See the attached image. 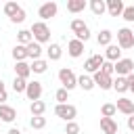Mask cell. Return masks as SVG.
Returning a JSON list of instances; mask_svg holds the SVG:
<instances>
[{"instance_id":"6da1fadb","label":"cell","mask_w":134,"mask_h":134,"mask_svg":"<svg viewBox=\"0 0 134 134\" xmlns=\"http://www.w3.org/2000/svg\"><path fill=\"white\" fill-rule=\"evenodd\" d=\"M29 31H31V36H34V42H38V44L50 42V27H48L44 21H36Z\"/></svg>"},{"instance_id":"7a4b0ae2","label":"cell","mask_w":134,"mask_h":134,"mask_svg":"<svg viewBox=\"0 0 134 134\" xmlns=\"http://www.w3.org/2000/svg\"><path fill=\"white\" fill-rule=\"evenodd\" d=\"M54 115L61 117V119H65V121H75L77 109H75L73 105H69V103H65V105H59V103H57V107H54Z\"/></svg>"},{"instance_id":"3957f363","label":"cell","mask_w":134,"mask_h":134,"mask_svg":"<svg viewBox=\"0 0 134 134\" xmlns=\"http://www.w3.org/2000/svg\"><path fill=\"white\" fill-rule=\"evenodd\" d=\"M117 46L124 48V50L132 48V46H134V31L128 29V27H121V29L117 31Z\"/></svg>"},{"instance_id":"277c9868","label":"cell","mask_w":134,"mask_h":134,"mask_svg":"<svg viewBox=\"0 0 134 134\" xmlns=\"http://www.w3.org/2000/svg\"><path fill=\"white\" fill-rule=\"evenodd\" d=\"M59 80H61V84H63L65 90H73V88L77 86V77H75V73H73L71 69H67V67H63V69L59 71Z\"/></svg>"},{"instance_id":"5b68a950","label":"cell","mask_w":134,"mask_h":134,"mask_svg":"<svg viewBox=\"0 0 134 134\" xmlns=\"http://www.w3.org/2000/svg\"><path fill=\"white\" fill-rule=\"evenodd\" d=\"M115 73L121 77H128L130 73H134V61L132 59H119L115 63Z\"/></svg>"},{"instance_id":"8992f818","label":"cell","mask_w":134,"mask_h":134,"mask_svg":"<svg viewBox=\"0 0 134 134\" xmlns=\"http://www.w3.org/2000/svg\"><path fill=\"white\" fill-rule=\"evenodd\" d=\"M57 10H59L57 2H44V4L38 8V17H40L42 21H46V19H52V17L57 15Z\"/></svg>"},{"instance_id":"52a82bcc","label":"cell","mask_w":134,"mask_h":134,"mask_svg":"<svg viewBox=\"0 0 134 134\" xmlns=\"http://www.w3.org/2000/svg\"><path fill=\"white\" fill-rule=\"evenodd\" d=\"M103 63H105V57H103V54H92V57L84 63V69H86L88 73H96V71H100Z\"/></svg>"},{"instance_id":"ba28073f","label":"cell","mask_w":134,"mask_h":134,"mask_svg":"<svg viewBox=\"0 0 134 134\" xmlns=\"http://www.w3.org/2000/svg\"><path fill=\"white\" fill-rule=\"evenodd\" d=\"M92 80H94V86H98L100 90H111V88H113V77L105 75L103 71H96V73L92 75Z\"/></svg>"},{"instance_id":"9c48e42d","label":"cell","mask_w":134,"mask_h":134,"mask_svg":"<svg viewBox=\"0 0 134 134\" xmlns=\"http://www.w3.org/2000/svg\"><path fill=\"white\" fill-rule=\"evenodd\" d=\"M25 96L34 103V100H40V96H42V84L40 82H27V88H25Z\"/></svg>"},{"instance_id":"30bf717a","label":"cell","mask_w":134,"mask_h":134,"mask_svg":"<svg viewBox=\"0 0 134 134\" xmlns=\"http://www.w3.org/2000/svg\"><path fill=\"white\" fill-rule=\"evenodd\" d=\"M117 111L119 113H124V115H134V100H130V98H126V96H121V98H117Z\"/></svg>"},{"instance_id":"8fae6325","label":"cell","mask_w":134,"mask_h":134,"mask_svg":"<svg viewBox=\"0 0 134 134\" xmlns=\"http://www.w3.org/2000/svg\"><path fill=\"white\" fill-rule=\"evenodd\" d=\"M100 130H103V134H119L117 121L113 117H100Z\"/></svg>"},{"instance_id":"7c38bea8","label":"cell","mask_w":134,"mask_h":134,"mask_svg":"<svg viewBox=\"0 0 134 134\" xmlns=\"http://www.w3.org/2000/svg\"><path fill=\"white\" fill-rule=\"evenodd\" d=\"M124 8H126V4H124L121 0H107V13H109L111 17L124 15Z\"/></svg>"},{"instance_id":"4fadbf2b","label":"cell","mask_w":134,"mask_h":134,"mask_svg":"<svg viewBox=\"0 0 134 134\" xmlns=\"http://www.w3.org/2000/svg\"><path fill=\"white\" fill-rule=\"evenodd\" d=\"M67 52H69V57H73V59H77V57H82L84 54V42H80V40H69V44H67Z\"/></svg>"},{"instance_id":"5bb4252c","label":"cell","mask_w":134,"mask_h":134,"mask_svg":"<svg viewBox=\"0 0 134 134\" xmlns=\"http://www.w3.org/2000/svg\"><path fill=\"white\" fill-rule=\"evenodd\" d=\"M121 59V48L117 44H109L107 50H105V61H111V63H117Z\"/></svg>"},{"instance_id":"9a60e30c","label":"cell","mask_w":134,"mask_h":134,"mask_svg":"<svg viewBox=\"0 0 134 134\" xmlns=\"http://www.w3.org/2000/svg\"><path fill=\"white\" fill-rule=\"evenodd\" d=\"M15 117H17V111L10 107V105H0V119L2 121H6V124H10V121H15Z\"/></svg>"},{"instance_id":"2e32d148","label":"cell","mask_w":134,"mask_h":134,"mask_svg":"<svg viewBox=\"0 0 134 134\" xmlns=\"http://www.w3.org/2000/svg\"><path fill=\"white\" fill-rule=\"evenodd\" d=\"M29 75H31V67H29L25 61H21V63H15V77L27 80Z\"/></svg>"},{"instance_id":"e0dca14e","label":"cell","mask_w":134,"mask_h":134,"mask_svg":"<svg viewBox=\"0 0 134 134\" xmlns=\"http://www.w3.org/2000/svg\"><path fill=\"white\" fill-rule=\"evenodd\" d=\"M25 48H27V59H34V61H38V59L42 57V44H38V42H31V44H27Z\"/></svg>"},{"instance_id":"ac0fdd59","label":"cell","mask_w":134,"mask_h":134,"mask_svg":"<svg viewBox=\"0 0 134 134\" xmlns=\"http://www.w3.org/2000/svg\"><path fill=\"white\" fill-rule=\"evenodd\" d=\"M84 8H86V0H67V10H69V13L77 15V13H82Z\"/></svg>"},{"instance_id":"d6986e66","label":"cell","mask_w":134,"mask_h":134,"mask_svg":"<svg viewBox=\"0 0 134 134\" xmlns=\"http://www.w3.org/2000/svg\"><path fill=\"white\" fill-rule=\"evenodd\" d=\"M90 10H92L96 17H100V15L107 10V2H105V0H90Z\"/></svg>"},{"instance_id":"ffe728a7","label":"cell","mask_w":134,"mask_h":134,"mask_svg":"<svg viewBox=\"0 0 134 134\" xmlns=\"http://www.w3.org/2000/svg\"><path fill=\"white\" fill-rule=\"evenodd\" d=\"M17 42H19L21 46H27V44H31V42H34V36H31V31H29V29H21V31L17 34Z\"/></svg>"},{"instance_id":"44dd1931","label":"cell","mask_w":134,"mask_h":134,"mask_svg":"<svg viewBox=\"0 0 134 134\" xmlns=\"http://www.w3.org/2000/svg\"><path fill=\"white\" fill-rule=\"evenodd\" d=\"M13 59H15V63L25 61V59H27V48H25V46H21V44H17V46L13 48Z\"/></svg>"},{"instance_id":"7402d4cb","label":"cell","mask_w":134,"mask_h":134,"mask_svg":"<svg viewBox=\"0 0 134 134\" xmlns=\"http://www.w3.org/2000/svg\"><path fill=\"white\" fill-rule=\"evenodd\" d=\"M77 86H80L82 90H86V92H88V90H92V88H94V80H92L90 75H84V73H82V75L77 77Z\"/></svg>"},{"instance_id":"603a6c76","label":"cell","mask_w":134,"mask_h":134,"mask_svg":"<svg viewBox=\"0 0 134 134\" xmlns=\"http://www.w3.org/2000/svg\"><path fill=\"white\" fill-rule=\"evenodd\" d=\"M111 40H113V34H111L109 29H103V31L96 36V42H98V46H109V44H111Z\"/></svg>"},{"instance_id":"cb8c5ba5","label":"cell","mask_w":134,"mask_h":134,"mask_svg":"<svg viewBox=\"0 0 134 134\" xmlns=\"http://www.w3.org/2000/svg\"><path fill=\"white\" fill-rule=\"evenodd\" d=\"M46 54H48V61H59V59H61V54H63V50H61V46H59V44H50V46H48V50H46Z\"/></svg>"},{"instance_id":"d4e9b609","label":"cell","mask_w":134,"mask_h":134,"mask_svg":"<svg viewBox=\"0 0 134 134\" xmlns=\"http://www.w3.org/2000/svg\"><path fill=\"white\" fill-rule=\"evenodd\" d=\"M29 67H31V73H46V69H48V61L38 59V61H34Z\"/></svg>"},{"instance_id":"484cf974","label":"cell","mask_w":134,"mask_h":134,"mask_svg":"<svg viewBox=\"0 0 134 134\" xmlns=\"http://www.w3.org/2000/svg\"><path fill=\"white\" fill-rule=\"evenodd\" d=\"M29 111H31V115H44L46 103H44V100H34V103L29 105Z\"/></svg>"},{"instance_id":"4316f807","label":"cell","mask_w":134,"mask_h":134,"mask_svg":"<svg viewBox=\"0 0 134 134\" xmlns=\"http://www.w3.org/2000/svg\"><path fill=\"white\" fill-rule=\"evenodd\" d=\"M29 126H31L34 130H42V128H46V117H44V115H34V117L29 119Z\"/></svg>"},{"instance_id":"83f0119b","label":"cell","mask_w":134,"mask_h":134,"mask_svg":"<svg viewBox=\"0 0 134 134\" xmlns=\"http://www.w3.org/2000/svg\"><path fill=\"white\" fill-rule=\"evenodd\" d=\"M113 90H117V92H126V90H130V88H128V80L121 77V75H117V80H113Z\"/></svg>"},{"instance_id":"f1b7e54d","label":"cell","mask_w":134,"mask_h":134,"mask_svg":"<svg viewBox=\"0 0 134 134\" xmlns=\"http://www.w3.org/2000/svg\"><path fill=\"white\" fill-rule=\"evenodd\" d=\"M115 113H117V107H115L113 103H105V105L100 107V115H103V117H113Z\"/></svg>"},{"instance_id":"f546056e","label":"cell","mask_w":134,"mask_h":134,"mask_svg":"<svg viewBox=\"0 0 134 134\" xmlns=\"http://www.w3.org/2000/svg\"><path fill=\"white\" fill-rule=\"evenodd\" d=\"M19 8H21V6H19L17 2H6V4H4V15L10 19V17H15V15L19 13Z\"/></svg>"},{"instance_id":"4dcf8cb0","label":"cell","mask_w":134,"mask_h":134,"mask_svg":"<svg viewBox=\"0 0 134 134\" xmlns=\"http://www.w3.org/2000/svg\"><path fill=\"white\" fill-rule=\"evenodd\" d=\"M69 27H71V31H73V34H75V36H77V34H80V31H84V29H88V25H86V23H84V21H82V19H73V21H71V25H69Z\"/></svg>"},{"instance_id":"1f68e13d","label":"cell","mask_w":134,"mask_h":134,"mask_svg":"<svg viewBox=\"0 0 134 134\" xmlns=\"http://www.w3.org/2000/svg\"><path fill=\"white\" fill-rule=\"evenodd\" d=\"M25 88H27V80H21V77H15V80H13V90H15L17 94L25 92Z\"/></svg>"},{"instance_id":"d6a6232c","label":"cell","mask_w":134,"mask_h":134,"mask_svg":"<svg viewBox=\"0 0 134 134\" xmlns=\"http://www.w3.org/2000/svg\"><path fill=\"white\" fill-rule=\"evenodd\" d=\"M100 71H103L105 75L113 77V73H115V63H111V61H105V63H103V67H100Z\"/></svg>"},{"instance_id":"836d02e7","label":"cell","mask_w":134,"mask_h":134,"mask_svg":"<svg viewBox=\"0 0 134 134\" xmlns=\"http://www.w3.org/2000/svg\"><path fill=\"white\" fill-rule=\"evenodd\" d=\"M67 96H69V90H65V88H59L54 92V98L59 100V105H65L67 103Z\"/></svg>"},{"instance_id":"e575fe53","label":"cell","mask_w":134,"mask_h":134,"mask_svg":"<svg viewBox=\"0 0 134 134\" xmlns=\"http://www.w3.org/2000/svg\"><path fill=\"white\" fill-rule=\"evenodd\" d=\"M65 134H80V124H77V121H67Z\"/></svg>"},{"instance_id":"d590c367","label":"cell","mask_w":134,"mask_h":134,"mask_svg":"<svg viewBox=\"0 0 134 134\" xmlns=\"http://www.w3.org/2000/svg\"><path fill=\"white\" fill-rule=\"evenodd\" d=\"M121 17H124V19H126L128 23H132V21H134V4H132V6H126V8H124V15H121Z\"/></svg>"},{"instance_id":"8d00e7d4","label":"cell","mask_w":134,"mask_h":134,"mask_svg":"<svg viewBox=\"0 0 134 134\" xmlns=\"http://www.w3.org/2000/svg\"><path fill=\"white\" fill-rule=\"evenodd\" d=\"M10 21H13V23H23V21H25V10L19 8V13H17L15 17H10Z\"/></svg>"},{"instance_id":"74e56055","label":"cell","mask_w":134,"mask_h":134,"mask_svg":"<svg viewBox=\"0 0 134 134\" xmlns=\"http://www.w3.org/2000/svg\"><path fill=\"white\" fill-rule=\"evenodd\" d=\"M126 80H128V88H130V92L134 94V73H130Z\"/></svg>"},{"instance_id":"f35d334b","label":"cell","mask_w":134,"mask_h":134,"mask_svg":"<svg viewBox=\"0 0 134 134\" xmlns=\"http://www.w3.org/2000/svg\"><path fill=\"white\" fill-rule=\"evenodd\" d=\"M6 98H8V94H6V90H2V92H0V105H4Z\"/></svg>"},{"instance_id":"ab89813d","label":"cell","mask_w":134,"mask_h":134,"mask_svg":"<svg viewBox=\"0 0 134 134\" xmlns=\"http://www.w3.org/2000/svg\"><path fill=\"white\" fill-rule=\"evenodd\" d=\"M128 128H130V130H134V115H130V117H128Z\"/></svg>"},{"instance_id":"60d3db41","label":"cell","mask_w":134,"mask_h":134,"mask_svg":"<svg viewBox=\"0 0 134 134\" xmlns=\"http://www.w3.org/2000/svg\"><path fill=\"white\" fill-rule=\"evenodd\" d=\"M8 134H21V130H19V128H10V130H8Z\"/></svg>"},{"instance_id":"b9f144b4","label":"cell","mask_w":134,"mask_h":134,"mask_svg":"<svg viewBox=\"0 0 134 134\" xmlns=\"http://www.w3.org/2000/svg\"><path fill=\"white\" fill-rule=\"evenodd\" d=\"M2 90H4V82L0 80V92H2Z\"/></svg>"}]
</instances>
